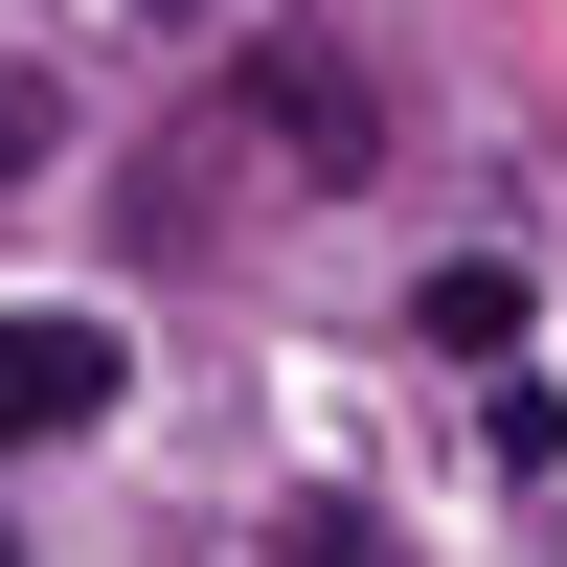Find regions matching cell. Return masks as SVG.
I'll list each match as a JSON object with an SVG mask.
<instances>
[{"label":"cell","instance_id":"cell-3","mask_svg":"<svg viewBox=\"0 0 567 567\" xmlns=\"http://www.w3.org/2000/svg\"><path fill=\"white\" fill-rule=\"evenodd\" d=\"M272 567H386V523L363 499H272Z\"/></svg>","mask_w":567,"mask_h":567},{"label":"cell","instance_id":"cell-2","mask_svg":"<svg viewBox=\"0 0 567 567\" xmlns=\"http://www.w3.org/2000/svg\"><path fill=\"white\" fill-rule=\"evenodd\" d=\"M409 341H454V363H499V341H523V272H499V250H454V272H432V318H409Z\"/></svg>","mask_w":567,"mask_h":567},{"label":"cell","instance_id":"cell-4","mask_svg":"<svg viewBox=\"0 0 567 567\" xmlns=\"http://www.w3.org/2000/svg\"><path fill=\"white\" fill-rule=\"evenodd\" d=\"M45 136H69V114H45V69H0V182H45Z\"/></svg>","mask_w":567,"mask_h":567},{"label":"cell","instance_id":"cell-1","mask_svg":"<svg viewBox=\"0 0 567 567\" xmlns=\"http://www.w3.org/2000/svg\"><path fill=\"white\" fill-rule=\"evenodd\" d=\"M91 409H114V341H91V318H0V454L91 432Z\"/></svg>","mask_w":567,"mask_h":567},{"label":"cell","instance_id":"cell-5","mask_svg":"<svg viewBox=\"0 0 567 567\" xmlns=\"http://www.w3.org/2000/svg\"><path fill=\"white\" fill-rule=\"evenodd\" d=\"M136 23H205V0H136Z\"/></svg>","mask_w":567,"mask_h":567},{"label":"cell","instance_id":"cell-6","mask_svg":"<svg viewBox=\"0 0 567 567\" xmlns=\"http://www.w3.org/2000/svg\"><path fill=\"white\" fill-rule=\"evenodd\" d=\"M0 567H23V545H0Z\"/></svg>","mask_w":567,"mask_h":567}]
</instances>
